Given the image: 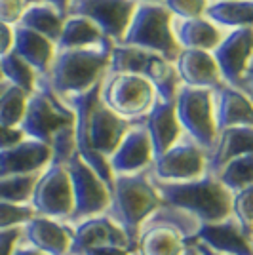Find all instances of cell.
<instances>
[{"instance_id": "7dc6e473", "label": "cell", "mask_w": 253, "mask_h": 255, "mask_svg": "<svg viewBox=\"0 0 253 255\" xmlns=\"http://www.w3.org/2000/svg\"><path fill=\"white\" fill-rule=\"evenodd\" d=\"M183 255H204V254H202L200 250L196 248V244H194V242H189V246H187V250L183 252Z\"/></svg>"}, {"instance_id": "44dd1931", "label": "cell", "mask_w": 253, "mask_h": 255, "mask_svg": "<svg viewBox=\"0 0 253 255\" xmlns=\"http://www.w3.org/2000/svg\"><path fill=\"white\" fill-rule=\"evenodd\" d=\"M253 154V128L234 126L217 131V139L208 152V173L215 175L231 160Z\"/></svg>"}, {"instance_id": "816d5d0a", "label": "cell", "mask_w": 253, "mask_h": 255, "mask_svg": "<svg viewBox=\"0 0 253 255\" xmlns=\"http://www.w3.org/2000/svg\"><path fill=\"white\" fill-rule=\"evenodd\" d=\"M0 82H6V80H4V76H2V69H0Z\"/></svg>"}, {"instance_id": "603a6c76", "label": "cell", "mask_w": 253, "mask_h": 255, "mask_svg": "<svg viewBox=\"0 0 253 255\" xmlns=\"http://www.w3.org/2000/svg\"><path fill=\"white\" fill-rule=\"evenodd\" d=\"M11 52H15L23 61L31 65L32 69L38 73V76H44L48 75L57 50H55V44L48 38H44L42 34L15 25L13 27V48H11Z\"/></svg>"}, {"instance_id": "e0dca14e", "label": "cell", "mask_w": 253, "mask_h": 255, "mask_svg": "<svg viewBox=\"0 0 253 255\" xmlns=\"http://www.w3.org/2000/svg\"><path fill=\"white\" fill-rule=\"evenodd\" d=\"M52 164L50 145L25 137L10 149L0 150V177L38 175Z\"/></svg>"}, {"instance_id": "8fae6325", "label": "cell", "mask_w": 253, "mask_h": 255, "mask_svg": "<svg viewBox=\"0 0 253 255\" xmlns=\"http://www.w3.org/2000/svg\"><path fill=\"white\" fill-rule=\"evenodd\" d=\"M135 8V0H71L67 15H80L90 19L111 42L120 44Z\"/></svg>"}, {"instance_id": "7c38bea8", "label": "cell", "mask_w": 253, "mask_h": 255, "mask_svg": "<svg viewBox=\"0 0 253 255\" xmlns=\"http://www.w3.org/2000/svg\"><path fill=\"white\" fill-rule=\"evenodd\" d=\"M211 55L217 63L223 82L236 88L253 57V29L229 31Z\"/></svg>"}, {"instance_id": "bcb514c9", "label": "cell", "mask_w": 253, "mask_h": 255, "mask_svg": "<svg viewBox=\"0 0 253 255\" xmlns=\"http://www.w3.org/2000/svg\"><path fill=\"white\" fill-rule=\"evenodd\" d=\"M13 255H44V254L36 252V250H34V248H31V246H27V244H23V242H19V246L15 248Z\"/></svg>"}, {"instance_id": "ee69618b", "label": "cell", "mask_w": 253, "mask_h": 255, "mask_svg": "<svg viewBox=\"0 0 253 255\" xmlns=\"http://www.w3.org/2000/svg\"><path fill=\"white\" fill-rule=\"evenodd\" d=\"M84 255H133L129 248H120V246H103V248H94Z\"/></svg>"}, {"instance_id": "30bf717a", "label": "cell", "mask_w": 253, "mask_h": 255, "mask_svg": "<svg viewBox=\"0 0 253 255\" xmlns=\"http://www.w3.org/2000/svg\"><path fill=\"white\" fill-rule=\"evenodd\" d=\"M36 215L69 221L73 215V187L67 168L61 164H50L38 175L31 198Z\"/></svg>"}, {"instance_id": "7bdbcfd3", "label": "cell", "mask_w": 253, "mask_h": 255, "mask_svg": "<svg viewBox=\"0 0 253 255\" xmlns=\"http://www.w3.org/2000/svg\"><path fill=\"white\" fill-rule=\"evenodd\" d=\"M236 88H238L242 94H246L248 99L253 103V57H252V61H250V65H248V69H246V73H244L242 80L238 82Z\"/></svg>"}, {"instance_id": "60d3db41", "label": "cell", "mask_w": 253, "mask_h": 255, "mask_svg": "<svg viewBox=\"0 0 253 255\" xmlns=\"http://www.w3.org/2000/svg\"><path fill=\"white\" fill-rule=\"evenodd\" d=\"M25 139V133L21 131V128H10V126H2L0 124V150H6L21 143Z\"/></svg>"}, {"instance_id": "277c9868", "label": "cell", "mask_w": 253, "mask_h": 255, "mask_svg": "<svg viewBox=\"0 0 253 255\" xmlns=\"http://www.w3.org/2000/svg\"><path fill=\"white\" fill-rule=\"evenodd\" d=\"M171 23L173 15L162 4H137L120 44L152 52L173 63L181 50L173 38Z\"/></svg>"}, {"instance_id": "2e32d148", "label": "cell", "mask_w": 253, "mask_h": 255, "mask_svg": "<svg viewBox=\"0 0 253 255\" xmlns=\"http://www.w3.org/2000/svg\"><path fill=\"white\" fill-rule=\"evenodd\" d=\"M192 242L206 246L219 255H253V234H250L234 217L219 223L202 225Z\"/></svg>"}, {"instance_id": "681fc988", "label": "cell", "mask_w": 253, "mask_h": 255, "mask_svg": "<svg viewBox=\"0 0 253 255\" xmlns=\"http://www.w3.org/2000/svg\"><path fill=\"white\" fill-rule=\"evenodd\" d=\"M137 4H162L164 0H135Z\"/></svg>"}, {"instance_id": "db71d44e", "label": "cell", "mask_w": 253, "mask_h": 255, "mask_svg": "<svg viewBox=\"0 0 253 255\" xmlns=\"http://www.w3.org/2000/svg\"><path fill=\"white\" fill-rule=\"evenodd\" d=\"M133 255H137V254H135V252H133Z\"/></svg>"}, {"instance_id": "f907efd6", "label": "cell", "mask_w": 253, "mask_h": 255, "mask_svg": "<svg viewBox=\"0 0 253 255\" xmlns=\"http://www.w3.org/2000/svg\"><path fill=\"white\" fill-rule=\"evenodd\" d=\"M6 88H8V82H0V96L4 94V90H6Z\"/></svg>"}, {"instance_id": "4dcf8cb0", "label": "cell", "mask_w": 253, "mask_h": 255, "mask_svg": "<svg viewBox=\"0 0 253 255\" xmlns=\"http://www.w3.org/2000/svg\"><path fill=\"white\" fill-rule=\"evenodd\" d=\"M0 69H2L4 80L10 86H15L27 94L34 92L38 73L27 61H23L15 52H8L0 57Z\"/></svg>"}, {"instance_id": "836d02e7", "label": "cell", "mask_w": 253, "mask_h": 255, "mask_svg": "<svg viewBox=\"0 0 253 255\" xmlns=\"http://www.w3.org/2000/svg\"><path fill=\"white\" fill-rule=\"evenodd\" d=\"M40 175V173H38ZM38 175H13L0 177V202L31 204L32 191Z\"/></svg>"}, {"instance_id": "d6a6232c", "label": "cell", "mask_w": 253, "mask_h": 255, "mask_svg": "<svg viewBox=\"0 0 253 255\" xmlns=\"http://www.w3.org/2000/svg\"><path fill=\"white\" fill-rule=\"evenodd\" d=\"M29 96L31 94L8 84L4 94L0 96V124L2 126L19 128L23 117H25Z\"/></svg>"}, {"instance_id": "7a4b0ae2", "label": "cell", "mask_w": 253, "mask_h": 255, "mask_svg": "<svg viewBox=\"0 0 253 255\" xmlns=\"http://www.w3.org/2000/svg\"><path fill=\"white\" fill-rule=\"evenodd\" d=\"M113 42L99 44L92 48L57 50L46 82L59 97L76 96L101 84L107 75Z\"/></svg>"}, {"instance_id": "cb8c5ba5", "label": "cell", "mask_w": 253, "mask_h": 255, "mask_svg": "<svg viewBox=\"0 0 253 255\" xmlns=\"http://www.w3.org/2000/svg\"><path fill=\"white\" fill-rule=\"evenodd\" d=\"M204 17L219 29H253V0H211Z\"/></svg>"}, {"instance_id": "b9f144b4", "label": "cell", "mask_w": 253, "mask_h": 255, "mask_svg": "<svg viewBox=\"0 0 253 255\" xmlns=\"http://www.w3.org/2000/svg\"><path fill=\"white\" fill-rule=\"evenodd\" d=\"M11 48H13V27L0 23V57L11 52Z\"/></svg>"}, {"instance_id": "d6986e66", "label": "cell", "mask_w": 253, "mask_h": 255, "mask_svg": "<svg viewBox=\"0 0 253 255\" xmlns=\"http://www.w3.org/2000/svg\"><path fill=\"white\" fill-rule=\"evenodd\" d=\"M173 65H175V71H177L183 86L215 90L219 84H223L221 73L217 69V63H215L211 52L181 50Z\"/></svg>"}, {"instance_id": "9a60e30c", "label": "cell", "mask_w": 253, "mask_h": 255, "mask_svg": "<svg viewBox=\"0 0 253 255\" xmlns=\"http://www.w3.org/2000/svg\"><path fill=\"white\" fill-rule=\"evenodd\" d=\"M21 242L44 255H69L73 244V225L34 215L29 223L23 225Z\"/></svg>"}, {"instance_id": "f5cc1de1", "label": "cell", "mask_w": 253, "mask_h": 255, "mask_svg": "<svg viewBox=\"0 0 253 255\" xmlns=\"http://www.w3.org/2000/svg\"><path fill=\"white\" fill-rule=\"evenodd\" d=\"M27 4H34V2H38V0H25Z\"/></svg>"}, {"instance_id": "8992f818", "label": "cell", "mask_w": 253, "mask_h": 255, "mask_svg": "<svg viewBox=\"0 0 253 255\" xmlns=\"http://www.w3.org/2000/svg\"><path fill=\"white\" fill-rule=\"evenodd\" d=\"M101 101L127 122H139L156 101L154 88L145 76L107 73L101 82Z\"/></svg>"}, {"instance_id": "ac0fdd59", "label": "cell", "mask_w": 253, "mask_h": 255, "mask_svg": "<svg viewBox=\"0 0 253 255\" xmlns=\"http://www.w3.org/2000/svg\"><path fill=\"white\" fill-rule=\"evenodd\" d=\"M139 124L147 129V135L154 150V158L164 154L183 135V129L175 115V101L168 103V101L156 99L150 111L139 120Z\"/></svg>"}, {"instance_id": "83f0119b", "label": "cell", "mask_w": 253, "mask_h": 255, "mask_svg": "<svg viewBox=\"0 0 253 255\" xmlns=\"http://www.w3.org/2000/svg\"><path fill=\"white\" fill-rule=\"evenodd\" d=\"M147 227H166V229H171V231L179 233L187 242H192V240L196 238L198 231H200L202 223L192 215V213L162 202L158 208L147 217V221L143 223L141 231L147 229ZM141 231H139V233H141Z\"/></svg>"}, {"instance_id": "f1b7e54d", "label": "cell", "mask_w": 253, "mask_h": 255, "mask_svg": "<svg viewBox=\"0 0 253 255\" xmlns=\"http://www.w3.org/2000/svg\"><path fill=\"white\" fill-rule=\"evenodd\" d=\"M160 55L147 50H141L135 46L115 44L109 57L107 73H122V75H137L145 76L150 65L158 59Z\"/></svg>"}, {"instance_id": "f546056e", "label": "cell", "mask_w": 253, "mask_h": 255, "mask_svg": "<svg viewBox=\"0 0 253 255\" xmlns=\"http://www.w3.org/2000/svg\"><path fill=\"white\" fill-rule=\"evenodd\" d=\"M145 78L154 88L156 99L168 101V103L175 101V96H177L179 88L183 86L179 80V75L175 71V65L171 61H166L164 57H158L154 63L150 65Z\"/></svg>"}, {"instance_id": "8d00e7d4", "label": "cell", "mask_w": 253, "mask_h": 255, "mask_svg": "<svg viewBox=\"0 0 253 255\" xmlns=\"http://www.w3.org/2000/svg\"><path fill=\"white\" fill-rule=\"evenodd\" d=\"M232 217L253 234V185L232 192Z\"/></svg>"}, {"instance_id": "d4e9b609", "label": "cell", "mask_w": 253, "mask_h": 255, "mask_svg": "<svg viewBox=\"0 0 253 255\" xmlns=\"http://www.w3.org/2000/svg\"><path fill=\"white\" fill-rule=\"evenodd\" d=\"M189 242L166 227H147L137 236V255H183Z\"/></svg>"}, {"instance_id": "f35d334b", "label": "cell", "mask_w": 253, "mask_h": 255, "mask_svg": "<svg viewBox=\"0 0 253 255\" xmlns=\"http://www.w3.org/2000/svg\"><path fill=\"white\" fill-rule=\"evenodd\" d=\"M27 6L29 4L25 0H0V23L15 27L27 10Z\"/></svg>"}, {"instance_id": "d590c367", "label": "cell", "mask_w": 253, "mask_h": 255, "mask_svg": "<svg viewBox=\"0 0 253 255\" xmlns=\"http://www.w3.org/2000/svg\"><path fill=\"white\" fill-rule=\"evenodd\" d=\"M36 212L32 210L31 204H8L0 202V231L17 229L29 223Z\"/></svg>"}, {"instance_id": "52a82bcc", "label": "cell", "mask_w": 253, "mask_h": 255, "mask_svg": "<svg viewBox=\"0 0 253 255\" xmlns=\"http://www.w3.org/2000/svg\"><path fill=\"white\" fill-rule=\"evenodd\" d=\"M175 115L183 133L210 152L217 139L211 90L181 86L175 96Z\"/></svg>"}, {"instance_id": "f6af8a7d", "label": "cell", "mask_w": 253, "mask_h": 255, "mask_svg": "<svg viewBox=\"0 0 253 255\" xmlns=\"http://www.w3.org/2000/svg\"><path fill=\"white\" fill-rule=\"evenodd\" d=\"M38 2L50 4V6H53L57 11H61L63 15H67V8H69V4H71V0H38Z\"/></svg>"}, {"instance_id": "5b68a950", "label": "cell", "mask_w": 253, "mask_h": 255, "mask_svg": "<svg viewBox=\"0 0 253 255\" xmlns=\"http://www.w3.org/2000/svg\"><path fill=\"white\" fill-rule=\"evenodd\" d=\"M69 124H74L73 109L53 92L44 76H38L36 88L29 96L25 117L19 124L25 137L50 145L53 135Z\"/></svg>"}, {"instance_id": "1f68e13d", "label": "cell", "mask_w": 253, "mask_h": 255, "mask_svg": "<svg viewBox=\"0 0 253 255\" xmlns=\"http://www.w3.org/2000/svg\"><path fill=\"white\" fill-rule=\"evenodd\" d=\"M215 177L231 192L242 191L253 185V154H244L231 160L215 173Z\"/></svg>"}, {"instance_id": "9c48e42d", "label": "cell", "mask_w": 253, "mask_h": 255, "mask_svg": "<svg viewBox=\"0 0 253 255\" xmlns=\"http://www.w3.org/2000/svg\"><path fill=\"white\" fill-rule=\"evenodd\" d=\"M208 173V152L189 135L171 145L164 154L154 158L150 175L166 183H183V181L200 179Z\"/></svg>"}, {"instance_id": "5bb4252c", "label": "cell", "mask_w": 253, "mask_h": 255, "mask_svg": "<svg viewBox=\"0 0 253 255\" xmlns=\"http://www.w3.org/2000/svg\"><path fill=\"white\" fill-rule=\"evenodd\" d=\"M103 246H120L135 252L122 227L116 225L115 219L107 213L73 225V244L69 255H84L86 252Z\"/></svg>"}, {"instance_id": "c3c4849f", "label": "cell", "mask_w": 253, "mask_h": 255, "mask_svg": "<svg viewBox=\"0 0 253 255\" xmlns=\"http://www.w3.org/2000/svg\"><path fill=\"white\" fill-rule=\"evenodd\" d=\"M194 244H196V248H198V250H200V252H202L204 255H219V254H215V252H211V250H208L206 246L198 244V242H194Z\"/></svg>"}, {"instance_id": "74e56055", "label": "cell", "mask_w": 253, "mask_h": 255, "mask_svg": "<svg viewBox=\"0 0 253 255\" xmlns=\"http://www.w3.org/2000/svg\"><path fill=\"white\" fill-rule=\"evenodd\" d=\"M211 0H164L162 6L173 15V19H196L204 17Z\"/></svg>"}, {"instance_id": "4316f807", "label": "cell", "mask_w": 253, "mask_h": 255, "mask_svg": "<svg viewBox=\"0 0 253 255\" xmlns=\"http://www.w3.org/2000/svg\"><path fill=\"white\" fill-rule=\"evenodd\" d=\"M65 17L61 11H57L50 4H44V2H34L29 4L25 13L19 19V27H25L29 31H34L38 34H42L44 38L52 40L53 44H57L61 31H63V23Z\"/></svg>"}, {"instance_id": "484cf974", "label": "cell", "mask_w": 253, "mask_h": 255, "mask_svg": "<svg viewBox=\"0 0 253 255\" xmlns=\"http://www.w3.org/2000/svg\"><path fill=\"white\" fill-rule=\"evenodd\" d=\"M111 42L94 23L80 15H67L63 23L61 36L55 44V50H76V48H92L99 44Z\"/></svg>"}, {"instance_id": "6da1fadb", "label": "cell", "mask_w": 253, "mask_h": 255, "mask_svg": "<svg viewBox=\"0 0 253 255\" xmlns=\"http://www.w3.org/2000/svg\"><path fill=\"white\" fill-rule=\"evenodd\" d=\"M152 183L162 202L192 213L202 225L219 223L232 215V192L211 173L183 183H166L152 177Z\"/></svg>"}, {"instance_id": "3957f363", "label": "cell", "mask_w": 253, "mask_h": 255, "mask_svg": "<svg viewBox=\"0 0 253 255\" xmlns=\"http://www.w3.org/2000/svg\"><path fill=\"white\" fill-rule=\"evenodd\" d=\"M160 204L162 198L152 183L150 170L131 175H115L107 215H111L116 225L122 227L135 250L141 227Z\"/></svg>"}, {"instance_id": "e575fe53", "label": "cell", "mask_w": 253, "mask_h": 255, "mask_svg": "<svg viewBox=\"0 0 253 255\" xmlns=\"http://www.w3.org/2000/svg\"><path fill=\"white\" fill-rule=\"evenodd\" d=\"M52 149V164H61L65 166L69 160L76 154V129L74 124L61 128L50 141Z\"/></svg>"}, {"instance_id": "7402d4cb", "label": "cell", "mask_w": 253, "mask_h": 255, "mask_svg": "<svg viewBox=\"0 0 253 255\" xmlns=\"http://www.w3.org/2000/svg\"><path fill=\"white\" fill-rule=\"evenodd\" d=\"M173 38L179 46V50H202L213 52L223 40V29L208 17L196 19H173L171 23Z\"/></svg>"}, {"instance_id": "ffe728a7", "label": "cell", "mask_w": 253, "mask_h": 255, "mask_svg": "<svg viewBox=\"0 0 253 255\" xmlns=\"http://www.w3.org/2000/svg\"><path fill=\"white\" fill-rule=\"evenodd\" d=\"M213 94V113L217 131L234 126H252L253 128V103L242 94L238 88L229 84H219Z\"/></svg>"}, {"instance_id": "ba28073f", "label": "cell", "mask_w": 253, "mask_h": 255, "mask_svg": "<svg viewBox=\"0 0 253 255\" xmlns=\"http://www.w3.org/2000/svg\"><path fill=\"white\" fill-rule=\"evenodd\" d=\"M67 173L71 177L73 187V215L67 221L69 225H76L90 217H97L109 212L111 206V189L107 183L90 166H86L78 154L65 164Z\"/></svg>"}, {"instance_id": "ab89813d", "label": "cell", "mask_w": 253, "mask_h": 255, "mask_svg": "<svg viewBox=\"0 0 253 255\" xmlns=\"http://www.w3.org/2000/svg\"><path fill=\"white\" fill-rule=\"evenodd\" d=\"M23 238V227L0 231V255H13Z\"/></svg>"}, {"instance_id": "4fadbf2b", "label": "cell", "mask_w": 253, "mask_h": 255, "mask_svg": "<svg viewBox=\"0 0 253 255\" xmlns=\"http://www.w3.org/2000/svg\"><path fill=\"white\" fill-rule=\"evenodd\" d=\"M154 164V150L147 135V129L139 122H131L124 139L116 150L109 156V166L113 175H131L141 173L152 168Z\"/></svg>"}]
</instances>
